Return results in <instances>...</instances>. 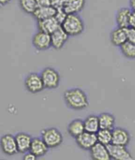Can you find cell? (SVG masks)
<instances>
[{
  "label": "cell",
  "mask_w": 135,
  "mask_h": 160,
  "mask_svg": "<svg viewBox=\"0 0 135 160\" xmlns=\"http://www.w3.org/2000/svg\"><path fill=\"white\" fill-rule=\"evenodd\" d=\"M63 98L67 107L73 110L81 111L89 106L88 96L81 88H73L67 90L64 92Z\"/></svg>",
  "instance_id": "6da1fadb"
},
{
  "label": "cell",
  "mask_w": 135,
  "mask_h": 160,
  "mask_svg": "<svg viewBox=\"0 0 135 160\" xmlns=\"http://www.w3.org/2000/svg\"><path fill=\"white\" fill-rule=\"evenodd\" d=\"M61 27L69 36H77L84 30V23L77 14H68Z\"/></svg>",
  "instance_id": "7a4b0ae2"
},
{
  "label": "cell",
  "mask_w": 135,
  "mask_h": 160,
  "mask_svg": "<svg viewBox=\"0 0 135 160\" xmlns=\"http://www.w3.org/2000/svg\"><path fill=\"white\" fill-rule=\"evenodd\" d=\"M42 138L49 148L59 147L63 141L61 132L56 128H48L42 131Z\"/></svg>",
  "instance_id": "3957f363"
},
{
  "label": "cell",
  "mask_w": 135,
  "mask_h": 160,
  "mask_svg": "<svg viewBox=\"0 0 135 160\" xmlns=\"http://www.w3.org/2000/svg\"><path fill=\"white\" fill-rule=\"evenodd\" d=\"M44 87L47 89H55L59 87L60 76L59 72L52 67H46L40 74Z\"/></svg>",
  "instance_id": "277c9868"
},
{
  "label": "cell",
  "mask_w": 135,
  "mask_h": 160,
  "mask_svg": "<svg viewBox=\"0 0 135 160\" xmlns=\"http://www.w3.org/2000/svg\"><path fill=\"white\" fill-rule=\"evenodd\" d=\"M26 89L30 93L37 94L45 88L40 75L32 72L26 77L24 81Z\"/></svg>",
  "instance_id": "5b68a950"
},
{
  "label": "cell",
  "mask_w": 135,
  "mask_h": 160,
  "mask_svg": "<svg viewBox=\"0 0 135 160\" xmlns=\"http://www.w3.org/2000/svg\"><path fill=\"white\" fill-rule=\"evenodd\" d=\"M32 42L36 50L40 51L48 50L52 47L51 34L39 30L33 36Z\"/></svg>",
  "instance_id": "8992f818"
},
{
  "label": "cell",
  "mask_w": 135,
  "mask_h": 160,
  "mask_svg": "<svg viewBox=\"0 0 135 160\" xmlns=\"http://www.w3.org/2000/svg\"><path fill=\"white\" fill-rule=\"evenodd\" d=\"M0 147L6 155L13 156L18 153L15 137L12 134H7L0 138Z\"/></svg>",
  "instance_id": "52a82bcc"
},
{
  "label": "cell",
  "mask_w": 135,
  "mask_h": 160,
  "mask_svg": "<svg viewBox=\"0 0 135 160\" xmlns=\"http://www.w3.org/2000/svg\"><path fill=\"white\" fill-rule=\"evenodd\" d=\"M111 158L114 160H132L133 159L131 153L126 146L110 144L107 146Z\"/></svg>",
  "instance_id": "ba28073f"
},
{
  "label": "cell",
  "mask_w": 135,
  "mask_h": 160,
  "mask_svg": "<svg viewBox=\"0 0 135 160\" xmlns=\"http://www.w3.org/2000/svg\"><path fill=\"white\" fill-rule=\"evenodd\" d=\"M75 139L78 146L84 150H90L98 142L96 134L87 131H84Z\"/></svg>",
  "instance_id": "9c48e42d"
},
{
  "label": "cell",
  "mask_w": 135,
  "mask_h": 160,
  "mask_svg": "<svg viewBox=\"0 0 135 160\" xmlns=\"http://www.w3.org/2000/svg\"><path fill=\"white\" fill-rule=\"evenodd\" d=\"M130 134L125 129L114 128L112 130V142L115 145L127 146L130 142Z\"/></svg>",
  "instance_id": "30bf717a"
},
{
  "label": "cell",
  "mask_w": 135,
  "mask_h": 160,
  "mask_svg": "<svg viewBox=\"0 0 135 160\" xmlns=\"http://www.w3.org/2000/svg\"><path fill=\"white\" fill-rule=\"evenodd\" d=\"M69 36L62 27H60L51 34L52 47L58 50H61L68 40Z\"/></svg>",
  "instance_id": "8fae6325"
},
{
  "label": "cell",
  "mask_w": 135,
  "mask_h": 160,
  "mask_svg": "<svg viewBox=\"0 0 135 160\" xmlns=\"http://www.w3.org/2000/svg\"><path fill=\"white\" fill-rule=\"evenodd\" d=\"M15 140L18 152L25 153L30 150L32 138L30 135L25 132H19L16 134Z\"/></svg>",
  "instance_id": "7c38bea8"
},
{
  "label": "cell",
  "mask_w": 135,
  "mask_h": 160,
  "mask_svg": "<svg viewBox=\"0 0 135 160\" xmlns=\"http://www.w3.org/2000/svg\"><path fill=\"white\" fill-rule=\"evenodd\" d=\"M90 151L91 158L94 160H110L112 159L107 146L98 142L92 148Z\"/></svg>",
  "instance_id": "4fadbf2b"
},
{
  "label": "cell",
  "mask_w": 135,
  "mask_h": 160,
  "mask_svg": "<svg viewBox=\"0 0 135 160\" xmlns=\"http://www.w3.org/2000/svg\"><path fill=\"white\" fill-rule=\"evenodd\" d=\"M38 22V28L40 31L52 34L54 31L61 27V24L56 20V18L53 17H50L46 18L44 20H42L37 21Z\"/></svg>",
  "instance_id": "5bb4252c"
},
{
  "label": "cell",
  "mask_w": 135,
  "mask_h": 160,
  "mask_svg": "<svg viewBox=\"0 0 135 160\" xmlns=\"http://www.w3.org/2000/svg\"><path fill=\"white\" fill-rule=\"evenodd\" d=\"M48 149V146L42 138H32L29 151L34 153L37 158H39L46 155Z\"/></svg>",
  "instance_id": "9a60e30c"
},
{
  "label": "cell",
  "mask_w": 135,
  "mask_h": 160,
  "mask_svg": "<svg viewBox=\"0 0 135 160\" xmlns=\"http://www.w3.org/2000/svg\"><path fill=\"white\" fill-rule=\"evenodd\" d=\"M132 10L129 8H121L117 12L115 21L118 27L127 28L129 27V21Z\"/></svg>",
  "instance_id": "2e32d148"
},
{
  "label": "cell",
  "mask_w": 135,
  "mask_h": 160,
  "mask_svg": "<svg viewBox=\"0 0 135 160\" xmlns=\"http://www.w3.org/2000/svg\"><path fill=\"white\" fill-rule=\"evenodd\" d=\"M112 44L117 47H120L127 41L126 28L118 27L112 30L110 34Z\"/></svg>",
  "instance_id": "e0dca14e"
},
{
  "label": "cell",
  "mask_w": 135,
  "mask_h": 160,
  "mask_svg": "<svg viewBox=\"0 0 135 160\" xmlns=\"http://www.w3.org/2000/svg\"><path fill=\"white\" fill-rule=\"evenodd\" d=\"M56 12L57 9L52 7V5L47 6V7H38L33 13L32 16L36 21H39L55 17Z\"/></svg>",
  "instance_id": "ac0fdd59"
},
{
  "label": "cell",
  "mask_w": 135,
  "mask_h": 160,
  "mask_svg": "<svg viewBox=\"0 0 135 160\" xmlns=\"http://www.w3.org/2000/svg\"><path fill=\"white\" fill-rule=\"evenodd\" d=\"M67 131L72 138H77L85 131L84 121L81 119L72 120L67 127Z\"/></svg>",
  "instance_id": "d6986e66"
},
{
  "label": "cell",
  "mask_w": 135,
  "mask_h": 160,
  "mask_svg": "<svg viewBox=\"0 0 135 160\" xmlns=\"http://www.w3.org/2000/svg\"><path fill=\"white\" fill-rule=\"evenodd\" d=\"M86 0H68L63 10L68 14H77L84 8Z\"/></svg>",
  "instance_id": "ffe728a7"
},
{
  "label": "cell",
  "mask_w": 135,
  "mask_h": 160,
  "mask_svg": "<svg viewBox=\"0 0 135 160\" xmlns=\"http://www.w3.org/2000/svg\"><path fill=\"white\" fill-rule=\"evenodd\" d=\"M85 131L96 134L100 129L98 117L94 115L88 116L84 121Z\"/></svg>",
  "instance_id": "44dd1931"
},
{
  "label": "cell",
  "mask_w": 135,
  "mask_h": 160,
  "mask_svg": "<svg viewBox=\"0 0 135 160\" xmlns=\"http://www.w3.org/2000/svg\"><path fill=\"white\" fill-rule=\"evenodd\" d=\"M100 122V127L102 129L112 131L115 125V117L109 113H102L98 116Z\"/></svg>",
  "instance_id": "7402d4cb"
},
{
  "label": "cell",
  "mask_w": 135,
  "mask_h": 160,
  "mask_svg": "<svg viewBox=\"0 0 135 160\" xmlns=\"http://www.w3.org/2000/svg\"><path fill=\"white\" fill-rule=\"evenodd\" d=\"M98 142L105 146L112 142V131L100 128L96 133Z\"/></svg>",
  "instance_id": "603a6c76"
},
{
  "label": "cell",
  "mask_w": 135,
  "mask_h": 160,
  "mask_svg": "<svg viewBox=\"0 0 135 160\" xmlns=\"http://www.w3.org/2000/svg\"><path fill=\"white\" fill-rule=\"evenodd\" d=\"M120 50L122 54L126 58L135 59V44L129 41H127L120 47Z\"/></svg>",
  "instance_id": "cb8c5ba5"
},
{
  "label": "cell",
  "mask_w": 135,
  "mask_h": 160,
  "mask_svg": "<svg viewBox=\"0 0 135 160\" xmlns=\"http://www.w3.org/2000/svg\"><path fill=\"white\" fill-rule=\"evenodd\" d=\"M19 3L22 10L27 14L32 15L38 8L36 0H19Z\"/></svg>",
  "instance_id": "d4e9b609"
},
{
  "label": "cell",
  "mask_w": 135,
  "mask_h": 160,
  "mask_svg": "<svg viewBox=\"0 0 135 160\" xmlns=\"http://www.w3.org/2000/svg\"><path fill=\"white\" fill-rule=\"evenodd\" d=\"M68 0H51V5L55 9H62Z\"/></svg>",
  "instance_id": "484cf974"
},
{
  "label": "cell",
  "mask_w": 135,
  "mask_h": 160,
  "mask_svg": "<svg viewBox=\"0 0 135 160\" xmlns=\"http://www.w3.org/2000/svg\"><path fill=\"white\" fill-rule=\"evenodd\" d=\"M67 16V14L66 13V12L63 10V9H58L56 13V15H55V18H56V20L59 22V23L60 24H61L65 21Z\"/></svg>",
  "instance_id": "4316f807"
},
{
  "label": "cell",
  "mask_w": 135,
  "mask_h": 160,
  "mask_svg": "<svg viewBox=\"0 0 135 160\" xmlns=\"http://www.w3.org/2000/svg\"><path fill=\"white\" fill-rule=\"evenodd\" d=\"M127 40L135 44V28L132 27H128L126 28Z\"/></svg>",
  "instance_id": "83f0119b"
},
{
  "label": "cell",
  "mask_w": 135,
  "mask_h": 160,
  "mask_svg": "<svg viewBox=\"0 0 135 160\" xmlns=\"http://www.w3.org/2000/svg\"><path fill=\"white\" fill-rule=\"evenodd\" d=\"M38 7H47L51 5V0H36Z\"/></svg>",
  "instance_id": "f1b7e54d"
},
{
  "label": "cell",
  "mask_w": 135,
  "mask_h": 160,
  "mask_svg": "<svg viewBox=\"0 0 135 160\" xmlns=\"http://www.w3.org/2000/svg\"><path fill=\"white\" fill-rule=\"evenodd\" d=\"M23 159L24 160H36L37 159V157H36L31 152L29 151V152L25 153V154H24L23 157Z\"/></svg>",
  "instance_id": "f546056e"
},
{
  "label": "cell",
  "mask_w": 135,
  "mask_h": 160,
  "mask_svg": "<svg viewBox=\"0 0 135 160\" xmlns=\"http://www.w3.org/2000/svg\"><path fill=\"white\" fill-rule=\"evenodd\" d=\"M129 27L135 28V11H132L130 21H129Z\"/></svg>",
  "instance_id": "4dcf8cb0"
},
{
  "label": "cell",
  "mask_w": 135,
  "mask_h": 160,
  "mask_svg": "<svg viewBox=\"0 0 135 160\" xmlns=\"http://www.w3.org/2000/svg\"><path fill=\"white\" fill-rule=\"evenodd\" d=\"M11 0H0V8H2L8 5Z\"/></svg>",
  "instance_id": "1f68e13d"
},
{
  "label": "cell",
  "mask_w": 135,
  "mask_h": 160,
  "mask_svg": "<svg viewBox=\"0 0 135 160\" xmlns=\"http://www.w3.org/2000/svg\"><path fill=\"white\" fill-rule=\"evenodd\" d=\"M129 5L132 11H135V0H129Z\"/></svg>",
  "instance_id": "d6a6232c"
}]
</instances>
